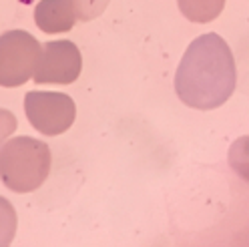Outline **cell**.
<instances>
[{
    "instance_id": "cell-1",
    "label": "cell",
    "mask_w": 249,
    "mask_h": 247,
    "mask_svg": "<svg viewBox=\"0 0 249 247\" xmlns=\"http://www.w3.org/2000/svg\"><path fill=\"white\" fill-rule=\"evenodd\" d=\"M237 87V67L229 44L215 33L197 36L175 72V92L197 111H211L229 101Z\"/></svg>"
},
{
    "instance_id": "cell-2",
    "label": "cell",
    "mask_w": 249,
    "mask_h": 247,
    "mask_svg": "<svg viewBox=\"0 0 249 247\" xmlns=\"http://www.w3.org/2000/svg\"><path fill=\"white\" fill-rule=\"evenodd\" d=\"M51 149L35 137H17L0 147V181L14 193L36 191L51 173Z\"/></svg>"
},
{
    "instance_id": "cell-3",
    "label": "cell",
    "mask_w": 249,
    "mask_h": 247,
    "mask_svg": "<svg viewBox=\"0 0 249 247\" xmlns=\"http://www.w3.org/2000/svg\"><path fill=\"white\" fill-rule=\"evenodd\" d=\"M40 42L26 30L0 35V87H20L33 79Z\"/></svg>"
},
{
    "instance_id": "cell-4",
    "label": "cell",
    "mask_w": 249,
    "mask_h": 247,
    "mask_svg": "<svg viewBox=\"0 0 249 247\" xmlns=\"http://www.w3.org/2000/svg\"><path fill=\"white\" fill-rule=\"evenodd\" d=\"M26 117L40 135L54 137L72 127L76 119V105L65 92L30 90L24 97Z\"/></svg>"
},
{
    "instance_id": "cell-5",
    "label": "cell",
    "mask_w": 249,
    "mask_h": 247,
    "mask_svg": "<svg viewBox=\"0 0 249 247\" xmlns=\"http://www.w3.org/2000/svg\"><path fill=\"white\" fill-rule=\"evenodd\" d=\"M83 56L72 40L44 42L33 74L36 85H71L81 76Z\"/></svg>"
},
{
    "instance_id": "cell-6",
    "label": "cell",
    "mask_w": 249,
    "mask_h": 247,
    "mask_svg": "<svg viewBox=\"0 0 249 247\" xmlns=\"http://www.w3.org/2000/svg\"><path fill=\"white\" fill-rule=\"evenodd\" d=\"M76 20L79 18L72 0H40L35 10V22L46 35L67 33Z\"/></svg>"
},
{
    "instance_id": "cell-7",
    "label": "cell",
    "mask_w": 249,
    "mask_h": 247,
    "mask_svg": "<svg viewBox=\"0 0 249 247\" xmlns=\"http://www.w3.org/2000/svg\"><path fill=\"white\" fill-rule=\"evenodd\" d=\"M181 14L191 22H211L223 12L225 0H177Z\"/></svg>"
},
{
    "instance_id": "cell-8",
    "label": "cell",
    "mask_w": 249,
    "mask_h": 247,
    "mask_svg": "<svg viewBox=\"0 0 249 247\" xmlns=\"http://www.w3.org/2000/svg\"><path fill=\"white\" fill-rule=\"evenodd\" d=\"M17 209L8 201L6 197H0V247H6L12 243L14 235H17Z\"/></svg>"
},
{
    "instance_id": "cell-9",
    "label": "cell",
    "mask_w": 249,
    "mask_h": 247,
    "mask_svg": "<svg viewBox=\"0 0 249 247\" xmlns=\"http://www.w3.org/2000/svg\"><path fill=\"white\" fill-rule=\"evenodd\" d=\"M72 2H74V8H76V18L87 22V20L101 17L111 0H72Z\"/></svg>"
},
{
    "instance_id": "cell-10",
    "label": "cell",
    "mask_w": 249,
    "mask_h": 247,
    "mask_svg": "<svg viewBox=\"0 0 249 247\" xmlns=\"http://www.w3.org/2000/svg\"><path fill=\"white\" fill-rule=\"evenodd\" d=\"M17 117H14L10 111L6 109H0V147L4 145L6 139L17 131Z\"/></svg>"
}]
</instances>
